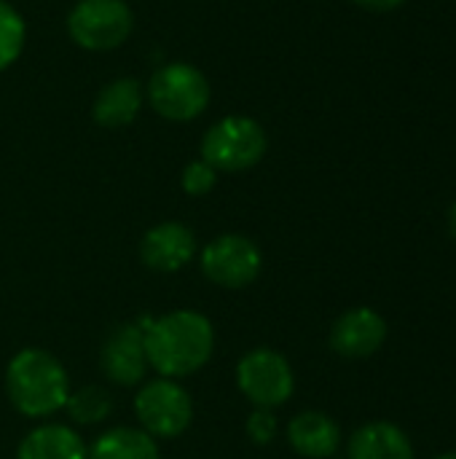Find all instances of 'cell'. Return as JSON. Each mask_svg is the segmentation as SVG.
I'll return each mask as SVG.
<instances>
[{"label": "cell", "instance_id": "obj_21", "mask_svg": "<svg viewBox=\"0 0 456 459\" xmlns=\"http://www.w3.org/2000/svg\"><path fill=\"white\" fill-rule=\"evenodd\" d=\"M352 3H357L368 11H392V8L403 5L406 0H352Z\"/></svg>", "mask_w": 456, "mask_h": 459}, {"label": "cell", "instance_id": "obj_20", "mask_svg": "<svg viewBox=\"0 0 456 459\" xmlns=\"http://www.w3.org/2000/svg\"><path fill=\"white\" fill-rule=\"evenodd\" d=\"M277 430H280V422L271 409H255L247 420V436L258 446H269L277 438Z\"/></svg>", "mask_w": 456, "mask_h": 459}, {"label": "cell", "instance_id": "obj_4", "mask_svg": "<svg viewBox=\"0 0 456 459\" xmlns=\"http://www.w3.org/2000/svg\"><path fill=\"white\" fill-rule=\"evenodd\" d=\"M266 151V129L250 116H226L202 137V159L218 172H247L261 164Z\"/></svg>", "mask_w": 456, "mask_h": 459}, {"label": "cell", "instance_id": "obj_13", "mask_svg": "<svg viewBox=\"0 0 456 459\" xmlns=\"http://www.w3.org/2000/svg\"><path fill=\"white\" fill-rule=\"evenodd\" d=\"M288 441L296 455L306 459H328L339 452L341 430L323 411H301L288 425Z\"/></svg>", "mask_w": 456, "mask_h": 459}, {"label": "cell", "instance_id": "obj_3", "mask_svg": "<svg viewBox=\"0 0 456 459\" xmlns=\"http://www.w3.org/2000/svg\"><path fill=\"white\" fill-rule=\"evenodd\" d=\"M212 100L207 75L188 62H169L153 70L145 86V102L167 121L188 124L199 118Z\"/></svg>", "mask_w": 456, "mask_h": 459}, {"label": "cell", "instance_id": "obj_14", "mask_svg": "<svg viewBox=\"0 0 456 459\" xmlns=\"http://www.w3.org/2000/svg\"><path fill=\"white\" fill-rule=\"evenodd\" d=\"M16 459H89V449L73 428L40 425L22 438Z\"/></svg>", "mask_w": 456, "mask_h": 459}, {"label": "cell", "instance_id": "obj_2", "mask_svg": "<svg viewBox=\"0 0 456 459\" xmlns=\"http://www.w3.org/2000/svg\"><path fill=\"white\" fill-rule=\"evenodd\" d=\"M5 395L22 417L43 420L65 409L70 398V379L51 352L24 347L5 366Z\"/></svg>", "mask_w": 456, "mask_h": 459}, {"label": "cell", "instance_id": "obj_23", "mask_svg": "<svg viewBox=\"0 0 456 459\" xmlns=\"http://www.w3.org/2000/svg\"><path fill=\"white\" fill-rule=\"evenodd\" d=\"M435 459H456V452H446V455H441V457Z\"/></svg>", "mask_w": 456, "mask_h": 459}, {"label": "cell", "instance_id": "obj_6", "mask_svg": "<svg viewBox=\"0 0 456 459\" xmlns=\"http://www.w3.org/2000/svg\"><path fill=\"white\" fill-rule=\"evenodd\" d=\"M237 387L255 409L285 406L296 390V377L288 358L277 350H250L237 363Z\"/></svg>", "mask_w": 456, "mask_h": 459}, {"label": "cell", "instance_id": "obj_19", "mask_svg": "<svg viewBox=\"0 0 456 459\" xmlns=\"http://www.w3.org/2000/svg\"><path fill=\"white\" fill-rule=\"evenodd\" d=\"M215 183H218V169L210 167L204 159L188 161L180 178V186L188 196H207L215 188Z\"/></svg>", "mask_w": 456, "mask_h": 459}, {"label": "cell", "instance_id": "obj_11", "mask_svg": "<svg viewBox=\"0 0 456 459\" xmlns=\"http://www.w3.org/2000/svg\"><path fill=\"white\" fill-rule=\"evenodd\" d=\"M384 339H387V323L379 312L368 307L347 309L331 328L333 352L349 360H363L376 355Z\"/></svg>", "mask_w": 456, "mask_h": 459}, {"label": "cell", "instance_id": "obj_16", "mask_svg": "<svg viewBox=\"0 0 456 459\" xmlns=\"http://www.w3.org/2000/svg\"><path fill=\"white\" fill-rule=\"evenodd\" d=\"M159 444L142 428H113L102 433L91 449L89 459H159Z\"/></svg>", "mask_w": 456, "mask_h": 459}, {"label": "cell", "instance_id": "obj_9", "mask_svg": "<svg viewBox=\"0 0 456 459\" xmlns=\"http://www.w3.org/2000/svg\"><path fill=\"white\" fill-rule=\"evenodd\" d=\"M102 374L118 387H134L148 374V355H145V328L137 323L116 325L99 350Z\"/></svg>", "mask_w": 456, "mask_h": 459}, {"label": "cell", "instance_id": "obj_5", "mask_svg": "<svg viewBox=\"0 0 456 459\" xmlns=\"http://www.w3.org/2000/svg\"><path fill=\"white\" fill-rule=\"evenodd\" d=\"M132 30L134 13L126 0H78L67 13V35L86 51H113Z\"/></svg>", "mask_w": 456, "mask_h": 459}, {"label": "cell", "instance_id": "obj_8", "mask_svg": "<svg viewBox=\"0 0 456 459\" xmlns=\"http://www.w3.org/2000/svg\"><path fill=\"white\" fill-rule=\"evenodd\" d=\"M202 272L210 282L226 290H242L261 277V247L245 234H220L204 245L199 255Z\"/></svg>", "mask_w": 456, "mask_h": 459}, {"label": "cell", "instance_id": "obj_10", "mask_svg": "<svg viewBox=\"0 0 456 459\" xmlns=\"http://www.w3.org/2000/svg\"><path fill=\"white\" fill-rule=\"evenodd\" d=\"M196 258V234L180 221H164L140 239V261L151 272L175 274Z\"/></svg>", "mask_w": 456, "mask_h": 459}, {"label": "cell", "instance_id": "obj_15", "mask_svg": "<svg viewBox=\"0 0 456 459\" xmlns=\"http://www.w3.org/2000/svg\"><path fill=\"white\" fill-rule=\"evenodd\" d=\"M349 459H414V446L398 425L368 422L349 438Z\"/></svg>", "mask_w": 456, "mask_h": 459}, {"label": "cell", "instance_id": "obj_12", "mask_svg": "<svg viewBox=\"0 0 456 459\" xmlns=\"http://www.w3.org/2000/svg\"><path fill=\"white\" fill-rule=\"evenodd\" d=\"M145 105V89L137 78H116L105 83L91 105V116L105 129L129 126Z\"/></svg>", "mask_w": 456, "mask_h": 459}, {"label": "cell", "instance_id": "obj_1", "mask_svg": "<svg viewBox=\"0 0 456 459\" xmlns=\"http://www.w3.org/2000/svg\"><path fill=\"white\" fill-rule=\"evenodd\" d=\"M215 350L212 323L194 312L177 309L145 328V355L148 366L164 379H185L204 368Z\"/></svg>", "mask_w": 456, "mask_h": 459}, {"label": "cell", "instance_id": "obj_17", "mask_svg": "<svg viewBox=\"0 0 456 459\" xmlns=\"http://www.w3.org/2000/svg\"><path fill=\"white\" fill-rule=\"evenodd\" d=\"M65 411L70 414V420L75 425H99L110 417L113 411V398L105 387L99 385H89V387H81L75 393H70L67 403H65Z\"/></svg>", "mask_w": 456, "mask_h": 459}, {"label": "cell", "instance_id": "obj_18", "mask_svg": "<svg viewBox=\"0 0 456 459\" xmlns=\"http://www.w3.org/2000/svg\"><path fill=\"white\" fill-rule=\"evenodd\" d=\"M27 27L22 13L8 3L0 0V73L8 70L24 51Z\"/></svg>", "mask_w": 456, "mask_h": 459}, {"label": "cell", "instance_id": "obj_7", "mask_svg": "<svg viewBox=\"0 0 456 459\" xmlns=\"http://www.w3.org/2000/svg\"><path fill=\"white\" fill-rule=\"evenodd\" d=\"M134 414L153 438H177L194 422V401L177 379H153L134 395Z\"/></svg>", "mask_w": 456, "mask_h": 459}, {"label": "cell", "instance_id": "obj_22", "mask_svg": "<svg viewBox=\"0 0 456 459\" xmlns=\"http://www.w3.org/2000/svg\"><path fill=\"white\" fill-rule=\"evenodd\" d=\"M449 231H452V237L456 239V204L449 210Z\"/></svg>", "mask_w": 456, "mask_h": 459}]
</instances>
